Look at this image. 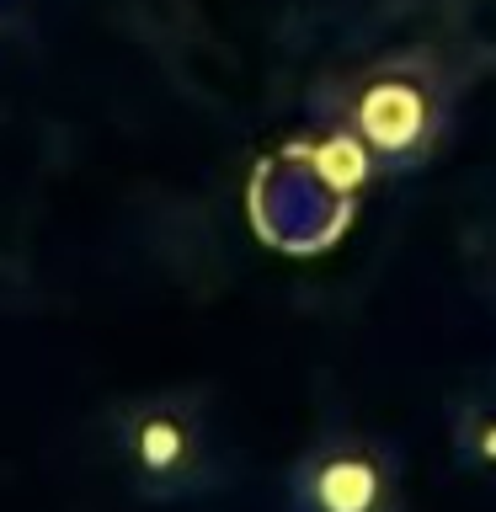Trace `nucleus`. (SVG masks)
<instances>
[{
	"instance_id": "1",
	"label": "nucleus",
	"mask_w": 496,
	"mask_h": 512,
	"mask_svg": "<svg viewBox=\"0 0 496 512\" xmlns=\"http://www.w3.org/2000/svg\"><path fill=\"white\" fill-rule=\"evenodd\" d=\"M459 80L432 48H384L310 91V118L347 139L374 176H416L454 134Z\"/></svg>"
},
{
	"instance_id": "2",
	"label": "nucleus",
	"mask_w": 496,
	"mask_h": 512,
	"mask_svg": "<svg viewBox=\"0 0 496 512\" xmlns=\"http://www.w3.org/2000/svg\"><path fill=\"white\" fill-rule=\"evenodd\" d=\"M107 438L128 491L155 507L203 502V496L230 486L235 475L214 406L192 384H160V390L128 395L112 411Z\"/></svg>"
},
{
	"instance_id": "3",
	"label": "nucleus",
	"mask_w": 496,
	"mask_h": 512,
	"mask_svg": "<svg viewBox=\"0 0 496 512\" xmlns=\"http://www.w3.org/2000/svg\"><path fill=\"white\" fill-rule=\"evenodd\" d=\"M288 512H411L406 448L363 422H326L283 470Z\"/></svg>"
},
{
	"instance_id": "4",
	"label": "nucleus",
	"mask_w": 496,
	"mask_h": 512,
	"mask_svg": "<svg viewBox=\"0 0 496 512\" xmlns=\"http://www.w3.org/2000/svg\"><path fill=\"white\" fill-rule=\"evenodd\" d=\"M443 432H448V454H454L459 475L496 491V363L448 390Z\"/></svg>"
},
{
	"instance_id": "5",
	"label": "nucleus",
	"mask_w": 496,
	"mask_h": 512,
	"mask_svg": "<svg viewBox=\"0 0 496 512\" xmlns=\"http://www.w3.org/2000/svg\"><path fill=\"white\" fill-rule=\"evenodd\" d=\"M6 38H11V11H6V0H0V54H6Z\"/></svg>"
}]
</instances>
